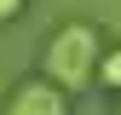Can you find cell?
<instances>
[{"mask_svg":"<svg viewBox=\"0 0 121 115\" xmlns=\"http://www.w3.org/2000/svg\"><path fill=\"white\" fill-rule=\"evenodd\" d=\"M98 58H104L98 29H92V23H64V29L46 40L40 69H46V81H58L64 92H81V86L98 81Z\"/></svg>","mask_w":121,"mask_h":115,"instance_id":"cell-1","label":"cell"},{"mask_svg":"<svg viewBox=\"0 0 121 115\" xmlns=\"http://www.w3.org/2000/svg\"><path fill=\"white\" fill-rule=\"evenodd\" d=\"M6 115H69L64 109V86L58 81H23L6 98Z\"/></svg>","mask_w":121,"mask_h":115,"instance_id":"cell-2","label":"cell"},{"mask_svg":"<svg viewBox=\"0 0 121 115\" xmlns=\"http://www.w3.org/2000/svg\"><path fill=\"white\" fill-rule=\"evenodd\" d=\"M98 86H110V92H121V46L98 58Z\"/></svg>","mask_w":121,"mask_h":115,"instance_id":"cell-3","label":"cell"},{"mask_svg":"<svg viewBox=\"0 0 121 115\" xmlns=\"http://www.w3.org/2000/svg\"><path fill=\"white\" fill-rule=\"evenodd\" d=\"M17 12H23V0H0V23H12Z\"/></svg>","mask_w":121,"mask_h":115,"instance_id":"cell-4","label":"cell"}]
</instances>
